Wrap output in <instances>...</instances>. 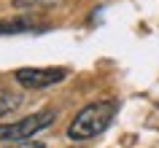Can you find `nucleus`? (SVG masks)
<instances>
[{
    "mask_svg": "<svg viewBox=\"0 0 159 148\" xmlns=\"http://www.w3.org/2000/svg\"><path fill=\"white\" fill-rule=\"evenodd\" d=\"M119 110V102L113 100H100V102H92V105L81 108L75 119L67 127V137L70 140H92L97 137L100 132H105L113 121V116Z\"/></svg>",
    "mask_w": 159,
    "mask_h": 148,
    "instance_id": "1",
    "label": "nucleus"
},
{
    "mask_svg": "<svg viewBox=\"0 0 159 148\" xmlns=\"http://www.w3.org/2000/svg\"><path fill=\"white\" fill-rule=\"evenodd\" d=\"M30 30H41V27L30 22V19H8L0 22V35H16V33H30Z\"/></svg>",
    "mask_w": 159,
    "mask_h": 148,
    "instance_id": "4",
    "label": "nucleus"
},
{
    "mask_svg": "<svg viewBox=\"0 0 159 148\" xmlns=\"http://www.w3.org/2000/svg\"><path fill=\"white\" fill-rule=\"evenodd\" d=\"M22 148H43L41 143H27V146H22Z\"/></svg>",
    "mask_w": 159,
    "mask_h": 148,
    "instance_id": "7",
    "label": "nucleus"
},
{
    "mask_svg": "<svg viewBox=\"0 0 159 148\" xmlns=\"http://www.w3.org/2000/svg\"><path fill=\"white\" fill-rule=\"evenodd\" d=\"M19 105H22V97H19V94L0 89V116H6V113H11V110H16Z\"/></svg>",
    "mask_w": 159,
    "mask_h": 148,
    "instance_id": "5",
    "label": "nucleus"
},
{
    "mask_svg": "<svg viewBox=\"0 0 159 148\" xmlns=\"http://www.w3.org/2000/svg\"><path fill=\"white\" fill-rule=\"evenodd\" d=\"M65 75L67 70H62V67H19L14 73V78L25 89H43V86L65 81Z\"/></svg>",
    "mask_w": 159,
    "mask_h": 148,
    "instance_id": "3",
    "label": "nucleus"
},
{
    "mask_svg": "<svg viewBox=\"0 0 159 148\" xmlns=\"http://www.w3.org/2000/svg\"><path fill=\"white\" fill-rule=\"evenodd\" d=\"M41 0H14V8H25V6H38Z\"/></svg>",
    "mask_w": 159,
    "mask_h": 148,
    "instance_id": "6",
    "label": "nucleus"
},
{
    "mask_svg": "<svg viewBox=\"0 0 159 148\" xmlns=\"http://www.w3.org/2000/svg\"><path fill=\"white\" fill-rule=\"evenodd\" d=\"M51 121H54V110H41V113L27 116L22 121L0 124V140H6V143H25V140L33 137L35 132L51 127Z\"/></svg>",
    "mask_w": 159,
    "mask_h": 148,
    "instance_id": "2",
    "label": "nucleus"
}]
</instances>
